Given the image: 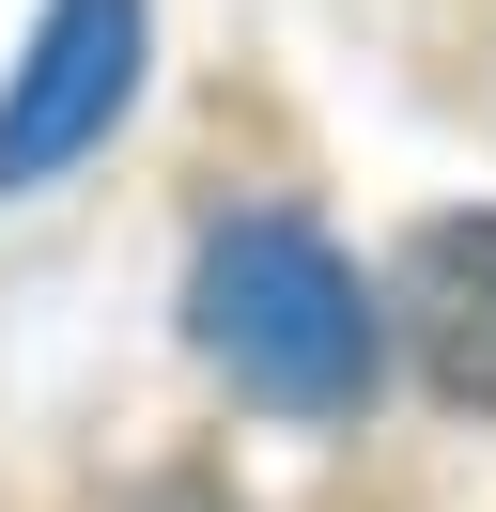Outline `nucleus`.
<instances>
[{"mask_svg": "<svg viewBox=\"0 0 496 512\" xmlns=\"http://www.w3.org/2000/svg\"><path fill=\"white\" fill-rule=\"evenodd\" d=\"M186 342L279 419H357L372 404V295L310 218H233L186 264Z\"/></svg>", "mask_w": 496, "mask_h": 512, "instance_id": "f257e3e1", "label": "nucleus"}, {"mask_svg": "<svg viewBox=\"0 0 496 512\" xmlns=\"http://www.w3.org/2000/svg\"><path fill=\"white\" fill-rule=\"evenodd\" d=\"M124 94H140V0H47L16 94H0V187L78 171L93 140L124 125Z\"/></svg>", "mask_w": 496, "mask_h": 512, "instance_id": "f03ea898", "label": "nucleus"}, {"mask_svg": "<svg viewBox=\"0 0 496 512\" xmlns=\"http://www.w3.org/2000/svg\"><path fill=\"white\" fill-rule=\"evenodd\" d=\"M388 311L419 342V373L496 419V218H419L403 264H388Z\"/></svg>", "mask_w": 496, "mask_h": 512, "instance_id": "7ed1b4c3", "label": "nucleus"}]
</instances>
